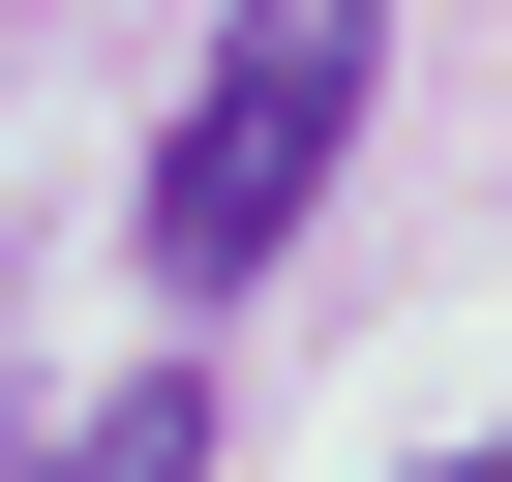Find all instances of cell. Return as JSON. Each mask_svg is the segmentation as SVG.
Masks as SVG:
<instances>
[{"label":"cell","instance_id":"cell-1","mask_svg":"<svg viewBox=\"0 0 512 482\" xmlns=\"http://www.w3.org/2000/svg\"><path fill=\"white\" fill-rule=\"evenodd\" d=\"M362 91H392V0H241V31H211V91H181V151H151V272H181V302H241V272L332 211Z\"/></svg>","mask_w":512,"mask_h":482},{"label":"cell","instance_id":"cell-3","mask_svg":"<svg viewBox=\"0 0 512 482\" xmlns=\"http://www.w3.org/2000/svg\"><path fill=\"white\" fill-rule=\"evenodd\" d=\"M452 482H512V452H452Z\"/></svg>","mask_w":512,"mask_h":482},{"label":"cell","instance_id":"cell-2","mask_svg":"<svg viewBox=\"0 0 512 482\" xmlns=\"http://www.w3.org/2000/svg\"><path fill=\"white\" fill-rule=\"evenodd\" d=\"M61 482H211V392H121V422H91Z\"/></svg>","mask_w":512,"mask_h":482}]
</instances>
